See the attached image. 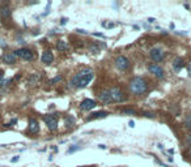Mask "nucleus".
I'll return each instance as SVG.
<instances>
[{"label":"nucleus","mask_w":191,"mask_h":167,"mask_svg":"<svg viewBox=\"0 0 191 167\" xmlns=\"http://www.w3.org/2000/svg\"><path fill=\"white\" fill-rule=\"evenodd\" d=\"M92 79H93V71L91 68H86V69L80 71L75 77H72L70 84L72 88L81 89V88H85L86 85L91 82Z\"/></svg>","instance_id":"f257e3e1"},{"label":"nucleus","mask_w":191,"mask_h":167,"mask_svg":"<svg viewBox=\"0 0 191 167\" xmlns=\"http://www.w3.org/2000/svg\"><path fill=\"white\" fill-rule=\"evenodd\" d=\"M130 91L135 95H142L144 94L147 90H148V84L147 81L143 79V77H134L131 81H130Z\"/></svg>","instance_id":"f03ea898"},{"label":"nucleus","mask_w":191,"mask_h":167,"mask_svg":"<svg viewBox=\"0 0 191 167\" xmlns=\"http://www.w3.org/2000/svg\"><path fill=\"white\" fill-rule=\"evenodd\" d=\"M14 55L17 56V58H21L24 60H28V62H30V60H34L35 55L34 52L31 51V50L29 48H19L17 51H14Z\"/></svg>","instance_id":"7ed1b4c3"},{"label":"nucleus","mask_w":191,"mask_h":167,"mask_svg":"<svg viewBox=\"0 0 191 167\" xmlns=\"http://www.w3.org/2000/svg\"><path fill=\"white\" fill-rule=\"evenodd\" d=\"M110 91V95H111V101L113 102H117V103H121V102L126 101V95L122 91L121 88H113Z\"/></svg>","instance_id":"20e7f679"},{"label":"nucleus","mask_w":191,"mask_h":167,"mask_svg":"<svg viewBox=\"0 0 191 167\" xmlns=\"http://www.w3.org/2000/svg\"><path fill=\"white\" fill-rule=\"evenodd\" d=\"M148 69H149V72L153 74V76H156L158 77V79H164V76H165V72H164V69L161 68L158 64H149L148 65Z\"/></svg>","instance_id":"39448f33"},{"label":"nucleus","mask_w":191,"mask_h":167,"mask_svg":"<svg viewBox=\"0 0 191 167\" xmlns=\"http://www.w3.org/2000/svg\"><path fill=\"white\" fill-rule=\"evenodd\" d=\"M43 120H45L46 125L49 127L50 131H56V128H58V119H56V116H54V115H46L45 118H43Z\"/></svg>","instance_id":"423d86ee"},{"label":"nucleus","mask_w":191,"mask_h":167,"mask_svg":"<svg viewBox=\"0 0 191 167\" xmlns=\"http://www.w3.org/2000/svg\"><path fill=\"white\" fill-rule=\"evenodd\" d=\"M115 65H117L118 69L124 71V69L130 68V60L126 58V56H118V58L115 59Z\"/></svg>","instance_id":"0eeeda50"},{"label":"nucleus","mask_w":191,"mask_h":167,"mask_svg":"<svg viewBox=\"0 0 191 167\" xmlns=\"http://www.w3.org/2000/svg\"><path fill=\"white\" fill-rule=\"evenodd\" d=\"M149 55H151V58H152L154 62H161V60L164 59V51L161 48H158V47H153L152 50H151V52H149Z\"/></svg>","instance_id":"6e6552de"},{"label":"nucleus","mask_w":191,"mask_h":167,"mask_svg":"<svg viewBox=\"0 0 191 167\" xmlns=\"http://www.w3.org/2000/svg\"><path fill=\"white\" fill-rule=\"evenodd\" d=\"M98 99L102 103H105V105H109L111 103V95H110V91H107V90H103V91H100L98 93Z\"/></svg>","instance_id":"1a4fd4ad"},{"label":"nucleus","mask_w":191,"mask_h":167,"mask_svg":"<svg viewBox=\"0 0 191 167\" xmlns=\"http://www.w3.org/2000/svg\"><path fill=\"white\" fill-rule=\"evenodd\" d=\"M96 107V101H93V99H89L86 98L84 101L80 103V108L81 110H85V111H88V110H92Z\"/></svg>","instance_id":"9d476101"},{"label":"nucleus","mask_w":191,"mask_h":167,"mask_svg":"<svg viewBox=\"0 0 191 167\" xmlns=\"http://www.w3.org/2000/svg\"><path fill=\"white\" fill-rule=\"evenodd\" d=\"M16 59H17V56L14 55V52H8V54H4L1 56V60L5 64H14L16 63Z\"/></svg>","instance_id":"9b49d317"},{"label":"nucleus","mask_w":191,"mask_h":167,"mask_svg":"<svg viewBox=\"0 0 191 167\" xmlns=\"http://www.w3.org/2000/svg\"><path fill=\"white\" fill-rule=\"evenodd\" d=\"M42 63L43 64H51L52 63V60H54V55H52V52L51 51H45L42 54Z\"/></svg>","instance_id":"f8f14e48"},{"label":"nucleus","mask_w":191,"mask_h":167,"mask_svg":"<svg viewBox=\"0 0 191 167\" xmlns=\"http://www.w3.org/2000/svg\"><path fill=\"white\" fill-rule=\"evenodd\" d=\"M29 132H31V133L39 132V125H38V122L35 119H31L30 122H29Z\"/></svg>","instance_id":"ddd939ff"},{"label":"nucleus","mask_w":191,"mask_h":167,"mask_svg":"<svg viewBox=\"0 0 191 167\" xmlns=\"http://www.w3.org/2000/svg\"><path fill=\"white\" fill-rule=\"evenodd\" d=\"M107 115H109V114L105 112V111H98V112L92 114L91 116H88V120H93V119H102V118H106Z\"/></svg>","instance_id":"4468645a"},{"label":"nucleus","mask_w":191,"mask_h":167,"mask_svg":"<svg viewBox=\"0 0 191 167\" xmlns=\"http://www.w3.org/2000/svg\"><path fill=\"white\" fill-rule=\"evenodd\" d=\"M0 16H1L3 19H9V17H10V9H9V7H7V5L1 7V8H0Z\"/></svg>","instance_id":"2eb2a0df"},{"label":"nucleus","mask_w":191,"mask_h":167,"mask_svg":"<svg viewBox=\"0 0 191 167\" xmlns=\"http://www.w3.org/2000/svg\"><path fill=\"white\" fill-rule=\"evenodd\" d=\"M183 65H185V64H183V60L179 59V58H177L174 62H173V68H174V71H177V72L183 68Z\"/></svg>","instance_id":"dca6fc26"},{"label":"nucleus","mask_w":191,"mask_h":167,"mask_svg":"<svg viewBox=\"0 0 191 167\" xmlns=\"http://www.w3.org/2000/svg\"><path fill=\"white\" fill-rule=\"evenodd\" d=\"M56 48L59 50V51H66V50H68L67 42H64V41H58V42H56Z\"/></svg>","instance_id":"f3484780"},{"label":"nucleus","mask_w":191,"mask_h":167,"mask_svg":"<svg viewBox=\"0 0 191 167\" xmlns=\"http://www.w3.org/2000/svg\"><path fill=\"white\" fill-rule=\"evenodd\" d=\"M38 81H39V74L37 73H34L33 76H30V79H29V85H37L38 84Z\"/></svg>","instance_id":"a211bd4d"},{"label":"nucleus","mask_w":191,"mask_h":167,"mask_svg":"<svg viewBox=\"0 0 191 167\" xmlns=\"http://www.w3.org/2000/svg\"><path fill=\"white\" fill-rule=\"evenodd\" d=\"M10 80H7V81H4V72L3 71H0V86H3V85H7L9 82Z\"/></svg>","instance_id":"6ab92c4d"},{"label":"nucleus","mask_w":191,"mask_h":167,"mask_svg":"<svg viewBox=\"0 0 191 167\" xmlns=\"http://www.w3.org/2000/svg\"><path fill=\"white\" fill-rule=\"evenodd\" d=\"M122 112L126 114V115H135V110H131V108H123L122 110Z\"/></svg>","instance_id":"aec40b11"},{"label":"nucleus","mask_w":191,"mask_h":167,"mask_svg":"<svg viewBox=\"0 0 191 167\" xmlns=\"http://www.w3.org/2000/svg\"><path fill=\"white\" fill-rule=\"evenodd\" d=\"M60 80H62V77L58 76V77H55V79H52L51 81H50V84H55V82H58V81H60Z\"/></svg>","instance_id":"412c9836"},{"label":"nucleus","mask_w":191,"mask_h":167,"mask_svg":"<svg viewBox=\"0 0 191 167\" xmlns=\"http://www.w3.org/2000/svg\"><path fill=\"white\" fill-rule=\"evenodd\" d=\"M187 72H189V76L191 77V62H189V64H187Z\"/></svg>","instance_id":"4be33fe9"},{"label":"nucleus","mask_w":191,"mask_h":167,"mask_svg":"<svg viewBox=\"0 0 191 167\" xmlns=\"http://www.w3.org/2000/svg\"><path fill=\"white\" fill-rule=\"evenodd\" d=\"M187 144L191 145V134H189V136H187Z\"/></svg>","instance_id":"5701e85b"},{"label":"nucleus","mask_w":191,"mask_h":167,"mask_svg":"<svg viewBox=\"0 0 191 167\" xmlns=\"http://www.w3.org/2000/svg\"><path fill=\"white\" fill-rule=\"evenodd\" d=\"M77 33H80V34H86V30H81V29H79V30H77Z\"/></svg>","instance_id":"b1692460"},{"label":"nucleus","mask_w":191,"mask_h":167,"mask_svg":"<svg viewBox=\"0 0 191 167\" xmlns=\"http://www.w3.org/2000/svg\"><path fill=\"white\" fill-rule=\"evenodd\" d=\"M17 161H19V157H14V158L12 159V162H17Z\"/></svg>","instance_id":"393cba45"}]
</instances>
